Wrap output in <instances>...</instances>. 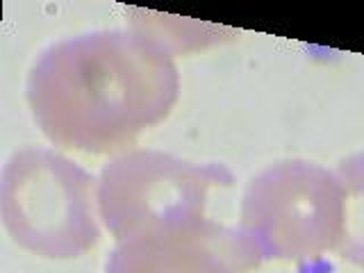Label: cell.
<instances>
[{
  "mask_svg": "<svg viewBox=\"0 0 364 273\" xmlns=\"http://www.w3.org/2000/svg\"><path fill=\"white\" fill-rule=\"evenodd\" d=\"M26 91L55 146L102 155L123 151L168 117L180 73L173 53L146 30H96L48 46Z\"/></svg>",
  "mask_w": 364,
  "mask_h": 273,
  "instance_id": "obj_1",
  "label": "cell"
},
{
  "mask_svg": "<svg viewBox=\"0 0 364 273\" xmlns=\"http://www.w3.org/2000/svg\"><path fill=\"white\" fill-rule=\"evenodd\" d=\"M96 180L50 148H21L0 176V216L11 242L46 259L85 255L100 239Z\"/></svg>",
  "mask_w": 364,
  "mask_h": 273,
  "instance_id": "obj_2",
  "label": "cell"
},
{
  "mask_svg": "<svg viewBox=\"0 0 364 273\" xmlns=\"http://www.w3.org/2000/svg\"><path fill=\"white\" fill-rule=\"evenodd\" d=\"M341 203L335 171L305 159H284L250 178L237 232L255 269L269 259H316L337 248Z\"/></svg>",
  "mask_w": 364,
  "mask_h": 273,
  "instance_id": "obj_3",
  "label": "cell"
},
{
  "mask_svg": "<svg viewBox=\"0 0 364 273\" xmlns=\"http://www.w3.org/2000/svg\"><path fill=\"white\" fill-rule=\"evenodd\" d=\"M232 171L162 151H125L102 164L98 216L119 242L203 223L214 187H230Z\"/></svg>",
  "mask_w": 364,
  "mask_h": 273,
  "instance_id": "obj_4",
  "label": "cell"
},
{
  "mask_svg": "<svg viewBox=\"0 0 364 273\" xmlns=\"http://www.w3.org/2000/svg\"><path fill=\"white\" fill-rule=\"evenodd\" d=\"M253 269L237 228L210 219L119 242L105 262V273H248Z\"/></svg>",
  "mask_w": 364,
  "mask_h": 273,
  "instance_id": "obj_5",
  "label": "cell"
},
{
  "mask_svg": "<svg viewBox=\"0 0 364 273\" xmlns=\"http://www.w3.org/2000/svg\"><path fill=\"white\" fill-rule=\"evenodd\" d=\"M341 185V232L335 253L364 269V153H355L337 164Z\"/></svg>",
  "mask_w": 364,
  "mask_h": 273,
  "instance_id": "obj_6",
  "label": "cell"
}]
</instances>
